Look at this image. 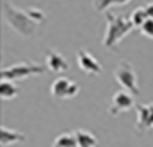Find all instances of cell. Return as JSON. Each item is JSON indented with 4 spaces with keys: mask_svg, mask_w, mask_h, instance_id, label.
I'll use <instances>...</instances> for the list:
<instances>
[{
    "mask_svg": "<svg viewBox=\"0 0 153 147\" xmlns=\"http://www.w3.org/2000/svg\"><path fill=\"white\" fill-rule=\"evenodd\" d=\"M2 12L8 26L23 38H32L38 32L39 24L45 21V14L41 9H18L8 2H3Z\"/></svg>",
    "mask_w": 153,
    "mask_h": 147,
    "instance_id": "6da1fadb",
    "label": "cell"
},
{
    "mask_svg": "<svg viewBox=\"0 0 153 147\" xmlns=\"http://www.w3.org/2000/svg\"><path fill=\"white\" fill-rule=\"evenodd\" d=\"M105 20H107V30L102 39V45L108 50H114L119 42L128 36L135 27L131 21V18L125 15H116L110 11L105 12Z\"/></svg>",
    "mask_w": 153,
    "mask_h": 147,
    "instance_id": "7a4b0ae2",
    "label": "cell"
},
{
    "mask_svg": "<svg viewBox=\"0 0 153 147\" xmlns=\"http://www.w3.org/2000/svg\"><path fill=\"white\" fill-rule=\"evenodd\" d=\"M47 71V66H42L39 63H33V62H21L17 65H12L9 68H3L0 72L2 80H8V81H15V80H23V78H29L32 75H41Z\"/></svg>",
    "mask_w": 153,
    "mask_h": 147,
    "instance_id": "3957f363",
    "label": "cell"
},
{
    "mask_svg": "<svg viewBox=\"0 0 153 147\" xmlns=\"http://www.w3.org/2000/svg\"><path fill=\"white\" fill-rule=\"evenodd\" d=\"M114 78L116 81L123 87V90L129 92L134 96L140 95V89H138V77L137 72L134 69V66L128 62V60H122L116 71H114Z\"/></svg>",
    "mask_w": 153,
    "mask_h": 147,
    "instance_id": "277c9868",
    "label": "cell"
},
{
    "mask_svg": "<svg viewBox=\"0 0 153 147\" xmlns=\"http://www.w3.org/2000/svg\"><path fill=\"white\" fill-rule=\"evenodd\" d=\"M78 92L80 86L68 77H57L50 87V93L56 99H71L78 95Z\"/></svg>",
    "mask_w": 153,
    "mask_h": 147,
    "instance_id": "5b68a950",
    "label": "cell"
},
{
    "mask_svg": "<svg viewBox=\"0 0 153 147\" xmlns=\"http://www.w3.org/2000/svg\"><path fill=\"white\" fill-rule=\"evenodd\" d=\"M132 107H134V95H131L126 90H119L117 93H114V96L111 99V105L108 108V113L116 117L122 113L129 111Z\"/></svg>",
    "mask_w": 153,
    "mask_h": 147,
    "instance_id": "8992f818",
    "label": "cell"
},
{
    "mask_svg": "<svg viewBox=\"0 0 153 147\" xmlns=\"http://www.w3.org/2000/svg\"><path fill=\"white\" fill-rule=\"evenodd\" d=\"M76 62H78L80 69L84 71L86 74H89V75H99L102 72L101 62L86 50H80L76 53Z\"/></svg>",
    "mask_w": 153,
    "mask_h": 147,
    "instance_id": "52a82bcc",
    "label": "cell"
},
{
    "mask_svg": "<svg viewBox=\"0 0 153 147\" xmlns=\"http://www.w3.org/2000/svg\"><path fill=\"white\" fill-rule=\"evenodd\" d=\"M45 63H47V69L51 71V72H56V74L66 72L68 68H69L66 57L62 53L56 51V50H47V53H45Z\"/></svg>",
    "mask_w": 153,
    "mask_h": 147,
    "instance_id": "ba28073f",
    "label": "cell"
},
{
    "mask_svg": "<svg viewBox=\"0 0 153 147\" xmlns=\"http://www.w3.org/2000/svg\"><path fill=\"white\" fill-rule=\"evenodd\" d=\"M137 128L138 129L153 128V104L137 105Z\"/></svg>",
    "mask_w": 153,
    "mask_h": 147,
    "instance_id": "9c48e42d",
    "label": "cell"
},
{
    "mask_svg": "<svg viewBox=\"0 0 153 147\" xmlns=\"http://www.w3.org/2000/svg\"><path fill=\"white\" fill-rule=\"evenodd\" d=\"M26 137L18 132V131H14V129H9L6 126H2V129H0V143H2L3 147L6 146H11V144H17V143H21L24 141Z\"/></svg>",
    "mask_w": 153,
    "mask_h": 147,
    "instance_id": "30bf717a",
    "label": "cell"
},
{
    "mask_svg": "<svg viewBox=\"0 0 153 147\" xmlns=\"http://www.w3.org/2000/svg\"><path fill=\"white\" fill-rule=\"evenodd\" d=\"M75 137H76L78 147H96V144H98V138L90 131L76 129L75 131Z\"/></svg>",
    "mask_w": 153,
    "mask_h": 147,
    "instance_id": "8fae6325",
    "label": "cell"
},
{
    "mask_svg": "<svg viewBox=\"0 0 153 147\" xmlns=\"http://www.w3.org/2000/svg\"><path fill=\"white\" fill-rule=\"evenodd\" d=\"M51 147H78L76 143V137L75 132H69V134H62L59 137H56V140L53 141Z\"/></svg>",
    "mask_w": 153,
    "mask_h": 147,
    "instance_id": "7c38bea8",
    "label": "cell"
},
{
    "mask_svg": "<svg viewBox=\"0 0 153 147\" xmlns=\"http://www.w3.org/2000/svg\"><path fill=\"white\" fill-rule=\"evenodd\" d=\"M17 95H18V87L15 86V83L2 80V84H0V96H2V99H5V101L14 99Z\"/></svg>",
    "mask_w": 153,
    "mask_h": 147,
    "instance_id": "4fadbf2b",
    "label": "cell"
},
{
    "mask_svg": "<svg viewBox=\"0 0 153 147\" xmlns=\"http://www.w3.org/2000/svg\"><path fill=\"white\" fill-rule=\"evenodd\" d=\"M131 0H96L95 2V9L98 12H107L111 6H125Z\"/></svg>",
    "mask_w": 153,
    "mask_h": 147,
    "instance_id": "5bb4252c",
    "label": "cell"
},
{
    "mask_svg": "<svg viewBox=\"0 0 153 147\" xmlns=\"http://www.w3.org/2000/svg\"><path fill=\"white\" fill-rule=\"evenodd\" d=\"M129 18H131L134 27H138V29H140V27L144 24V21L149 18L147 11H146V6H144V8H137L135 11H132V14H131Z\"/></svg>",
    "mask_w": 153,
    "mask_h": 147,
    "instance_id": "9a60e30c",
    "label": "cell"
},
{
    "mask_svg": "<svg viewBox=\"0 0 153 147\" xmlns=\"http://www.w3.org/2000/svg\"><path fill=\"white\" fill-rule=\"evenodd\" d=\"M140 32H141V35H144L146 38L153 39V20H152V18H147V20L144 21V24L140 27Z\"/></svg>",
    "mask_w": 153,
    "mask_h": 147,
    "instance_id": "2e32d148",
    "label": "cell"
},
{
    "mask_svg": "<svg viewBox=\"0 0 153 147\" xmlns=\"http://www.w3.org/2000/svg\"><path fill=\"white\" fill-rule=\"evenodd\" d=\"M146 11H147V15H149V18H152V20H153V3H149V5H146Z\"/></svg>",
    "mask_w": 153,
    "mask_h": 147,
    "instance_id": "e0dca14e",
    "label": "cell"
}]
</instances>
